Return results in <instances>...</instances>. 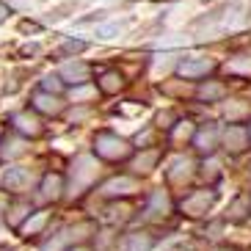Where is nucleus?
<instances>
[{"label":"nucleus","mask_w":251,"mask_h":251,"mask_svg":"<svg viewBox=\"0 0 251 251\" xmlns=\"http://www.w3.org/2000/svg\"><path fill=\"white\" fill-rule=\"evenodd\" d=\"M94 155L108 163H116V160H127V157L133 155V147L122 135L111 133V130H100L94 135Z\"/></svg>","instance_id":"nucleus-1"},{"label":"nucleus","mask_w":251,"mask_h":251,"mask_svg":"<svg viewBox=\"0 0 251 251\" xmlns=\"http://www.w3.org/2000/svg\"><path fill=\"white\" fill-rule=\"evenodd\" d=\"M215 201H218V191H213V188H201V191H193V193L185 196L182 213L188 215V218H201V215H207L210 210H213Z\"/></svg>","instance_id":"nucleus-2"},{"label":"nucleus","mask_w":251,"mask_h":251,"mask_svg":"<svg viewBox=\"0 0 251 251\" xmlns=\"http://www.w3.org/2000/svg\"><path fill=\"white\" fill-rule=\"evenodd\" d=\"M218 69V61L215 58H201V55H193V58H182L177 64V75L185 80H201L207 75H213Z\"/></svg>","instance_id":"nucleus-3"},{"label":"nucleus","mask_w":251,"mask_h":251,"mask_svg":"<svg viewBox=\"0 0 251 251\" xmlns=\"http://www.w3.org/2000/svg\"><path fill=\"white\" fill-rule=\"evenodd\" d=\"M97 171H100V166H97L94 157H89V155L77 157L72 166V193H80L83 188H89L94 182Z\"/></svg>","instance_id":"nucleus-4"},{"label":"nucleus","mask_w":251,"mask_h":251,"mask_svg":"<svg viewBox=\"0 0 251 251\" xmlns=\"http://www.w3.org/2000/svg\"><path fill=\"white\" fill-rule=\"evenodd\" d=\"M191 144L193 149L199 152V155H213L215 147L221 144V130H218V125H213V122H207V125H201L196 133L191 135Z\"/></svg>","instance_id":"nucleus-5"},{"label":"nucleus","mask_w":251,"mask_h":251,"mask_svg":"<svg viewBox=\"0 0 251 251\" xmlns=\"http://www.w3.org/2000/svg\"><path fill=\"white\" fill-rule=\"evenodd\" d=\"M221 144H224V149H226L229 155H240V152H246V149H249V144H251L249 127L229 125L226 130H224V135H221Z\"/></svg>","instance_id":"nucleus-6"},{"label":"nucleus","mask_w":251,"mask_h":251,"mask_svg":"<svg viewBox=\"0 0 251 251\" xmlns=\"http://www.w3.org/2000/svg\"><path fill=\"white\" fill-rule=\"evenodd\" d=\"M11 127H14L20 135H28V138H39V135L45 133V125H42V119L36 116V111H17L11 113Z\"/></svg>","instance_id":"nucleus-7"},{"label":"nucleus","mask_w":251,"mask_h":251,"mask_svg":"<svg viewBox=\"0 0 251 251\" xmlns=\"http://www.w3.org/2000/svg\"><path fill=\"white\" fill-rule=\"evenodd\" d=\"M30 108L36 113H45V116H58L64 111V102L58 100V94L52 91H45V89H36L30 94Z\"/></svg>","instance_id":"nucleus-8"},{"label":"nucleus","mask_w":251,"mask_h":251,"mask_svg":"<svg viewBox=\"0 0 251 251\" xmlns=\"http://www.w3.org/2000/svg\"><path fill=\"white\" fill-rule=\"evenodd\" d=\"M61 80L69 83V86H83V83L91 80V64H86V61H69V64H64L61 67Z\"/></svg>","instance_id":"nucleus-9"},{"label":"nucleus","mask_w":251,"mask_h":251,"mask_svg":"<svg viewBox=\"0 0 251 251\" xmlns=\"http://www.w3.org/2000/svg\"><path fill=\"white\" fill-rule=\"evenodd\" d=\"M196 174V166H193V160H188V157H177V160L171 163V169L166 171V179H169L171 185H177V188H182L188 179Z\"/></svg>","instance_id":"nucleus-10"},{"label":"nucleus","mask_w":251,"mask_h":251,"mask_svg":"<svg viewBox=\"0 0 251 251\" xmlns=\"http://www.w3.org/2000/svg\"><path fill=\"white\" fill-rule=\"evenodd\" d=\"M28 185H30V171L25 166H11L3 177V188L8 193H23L28 191Z\"/></svg>","instance_id":"nucleus-11"},{"label":"nucleus","mask_w":251,"mask_h":251,"mask_svg":"<svg viewBox=\"0 0 251 251\" xmlns=\"http://www.w3.org/2000/svg\"><path fill=\"white\" fill-rule=\"evenodd\" d=\"M125 86H127V80L119 69H105V72L97 77V89L102 91L105 97H113V94H119V91H125Z\"/></svg>","instance_id":"nucleus-12"},{"label":"nucleus","mask_w":251,"mask_h":251,"mask_svg":"<svg viewBox=\"0 0 251 251\" xmlns=\"http://www.w3.org/2000/svg\"><path fill=\"white\" fill-rule=\"evenodd\" d=\"M64 191H67V182H64L61 174H45V179L39 185V196L45 201H58L64 196Z\"/></svg>","instance_id":"nucleus-13"},{"label":"nucleus","mask_w":251,"mask_h":251,"mask_svg":"<svg viewBox=\"0 0 251 251\" xmlns=\"http://www.w3.org/2000/svg\"><path fill=\"white\" fill-rule=\"evenodd\" d=\"M135 191H138V179L135 177H113L102 185V193L111 196V199H116V196H130Z\"/></svg>","instance_id":"nucleus-14"},{"label":"nucleus","mask_w":251,"mask_h":251,"mask_svg":"<svg viewBox=\"0 0 251 251\" xmlns=\"http://www.w3.org/2000/svg\"><path fill=\"white\" fill-rule=\"evenodd\" d=\"M196 94H199V100L201 102H221V100H226V94H229V86L224 80H207V83H201L199 89H196Z\"/></svg>","instance_id":"nucleus-15"},{"label":"nucleus","mask_w":251,"mask_h":251,"mask_svg":"<svg viewBox=\"0 0 251 251\" xmlns=\"http://www.w3.org/2000/svg\"><path fill=\"white\" fill-rule=\"evenodd\" d=\"M249 116H251V105L243 102V100H232V102L224 105V119H226L229 125H240Z\"/></svg>","instance_id":"nucleus-16"},{"label":"nucleus","mask_w":251,"mask_h":251,"mask_svg":"<svg viewBox=\"0 0 251 251\" xmlns=\"http://www.w3.org/2000/svg\"><path fill=\"white\" fill-rule=\"evenodd\" d=\"M157 160H160V149H144L133 160V171L135 174H149L157 166Z\"/></svg>","instance_id":"nucleus-17"},{"label":"nucleus","mask_w":251,"mask_h":251,"mask_svg":"<svg viewBox=\"0 0 251 251\" xmlns=\"http://www.w3.org/2000/svg\"><path fill=\"white\" fill-rule=\"evenodd\" d=\"M47 221H50V210H36V213L28 215V221H25L20 229H23L25 235H36L39 229H45Z\"/></svg>","instance_id":"nucleus-18"},{"label":"nucleus","mask_w":251,"mask_h":251,"mask_svg":"<svg viewBox=\"0 0 251 251\" xmlns=\"http://www.w3.org/2000/svg\"><path fill=\"white\" fill-rule=\"evenodd\" d=\"M249 207H251V199H249V196H237V199L229 204L226 218H229V221H243L246 213H249Z\"/></svg>","instance_id":"nucleus-19"},{"label":"nucleus","mask_w":251,"mask_h":251,"mask_svg":"<svg viewBox=\"0 0 251 251\" xmlns=\"http://www.w3.org/2000/svg\"><path fill=\"white\" fill-rule=\"evenodd\" d=\"M155 249V237L152 235H130L127 237V251H152Z\"/></svg>","instance_id":"nucleus-20"},{"label":"nucleus","mask_w":251,"mask_h":251,"mask_svg":"<svg viewBox=\"0 0 251 251\" xmlns=\"http://www.w3.org/2000/svg\"><path fill=\"white\" fill-rule=\"evenodd\" d=\"M83 50H86V42H83V39H67L64 45L55 47V55H58V58H69V55H77V52H83Z\"/></svg>","instance_id":"nucleus-21"},{"label":"nucleus","mask_w":251,"mask_h":251,"mask_svg":"<svg viewBox=\"0 0 251 251\" xmlns=\"http://www.w3.org/2000/svg\"><path fill=\"white\" fill-rule=\"evenodd\" d=\"M30 213H33V210H30V204H28V201H20V204H14V207H11L8 224H11L14 229H20V226H23V218H28Z\"/></svg>","instance_id":"nucleus-22"},{"label":"nucleus","mask_w":251,"mask_h":251,"mask_svg":"<svg viewBox=\"0 0 251 251\" xmlns=\"http://www.w3.org/2000/svg\"><path fill=\"white\" fill-rule=\"evenodd\" d=\"M171 210V204H169V199H166V193L163 191H155L152 193V199H149V213H155V215H166Z\"/></svg>","instance_id":"nucleus-23"},{"label":"nucleus","mask_w":251,"mask_h":251,"mask_svg":"<svg viewBox=\"0 0 251 251\" xmlns=\"http://www.w3.org/2000/svg\"><path fill=\"white\" fill-rule=\"evenodd\" d=\"M127 28V23H108V25H97V36L100 39H113Z\"/></svg>","instance_id":"nucleus-24"},{"label":"nucleus","mask_w":251,"mask_h":251,"mask_svg":"<svg viewBox=\"0 0 251 251\" xmlns=\"http://www.w3.org/2000/svg\"><path fill=\"white\" fill-rule=\"evenodd\" d=\"M229 72L251 75V58H249V55H237V58H232V61H229Z\"/></svg>","instance_id":"nucleus-25"},{"label":"nucleus","mask_w":251,"mask_h":251,"mask_svg":"<svg viewBox=\"0 0 251 251\" xmlns=\"http://www.w3.org/2000/svg\"><path fill=\"white\" fill-rule=\"evenodd\" d=\"M39 89L52 91V94H61V91H64V80H61V75H47L45 80H42V86H39Z\"/></svg>","instance_id":"nucleus-26"},{"label":"nucleus","mask_w":251,"mask_h":251,"mask_svg":"<svg viewBox=\"0 0 251 251\" xmlns=\"http://www.w3.org/2000/svg\"><path fill=\"white\" fill-rule=\"evenodd\" d=\"M20 30H25V33H28V30H30V33H36L39 25H36V23H30V20H23V23H20Z\"/></svg>","instance_id":"nucleus-27"},{"label":"nucleus","mask_w":251,"mask_h":251,"mask_svg":"<svg viewBox=\"0 0 251 251\" xmlns=\"http://www.w3.org/2000/svg\"><path fill=\"white\" fill-rule=\"evenodd\" d=\"M8 14H11V8H8L6 3H3V0H0V25H3V23L8 20Z\"/></svg>","instance_id":"nucleus-28"},{"label":"nucleus","mask_w":251,"mask_h":251,"mask_svg":"<svg viewBox=\"0 0 251 251\" xmlns=\"http://www.w3.org/2000/svg\"><path fill=\"white\" fill-rule=\"evenodd\" d=\"M33 52H39V47H36V45H28V47L23 50V55H33Z\"/></svg>","instance_id":"nucleus-29"},{"label":"nucleus","mask_w":251,"mask_h":251,"mask_svg":"<svg viewBox=\"0 0 251 251\" xmlns=\"http://www.w3.org/2000/svg\"><path fill=\"white\" fill-rule=\"evenodd\" d=\"M67 251H89L86 246H75V249H67Z\"/></svg>","instance_id":"nucleus-30"},{"label":"nucleus","mask_w":251,"mask_h":251,"mask_svg":"<svg viewBox=\"0 0 251 251\" xmlns=\"http://www.w3.org/2000/svg\"><path fill=\"white\" fill-rule=\"evenodd\" d=\"M218 251H235V249H218Z\"/></svg>","instance_id":"nucleus-31"},{"label":"nucleus","mask_w":251,"mask_h":251,"mask_svg":"<svg viewBox=\"0 0 251 251\" xmlns=\"http://www.w3.org/2000/svg\"><path fill=\"white\" fill-rule=\"evenodd\" d=\"M249 133H251V127H249Z\"/></svg>","instance_id":"nucleus-32"}]
</instances>
